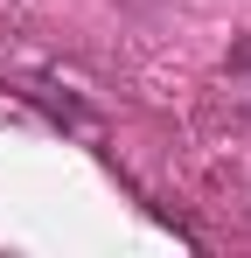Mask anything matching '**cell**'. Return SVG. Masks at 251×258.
<instances>
[{"label":"cell","mask_w":251,"mask_h":258,"mask_svg":"<svg viewBox=\"0 0 251 258\" xmlns=\"http://www.w3.org/2000/svg\"><path fill=\"white\" fill-rule=\"evenodd\" d=\"M223 98H230L237 119H251V35L230 49V63H223Z\"/></svg>","instance_id":"6da1fadb"}]
</instances>
